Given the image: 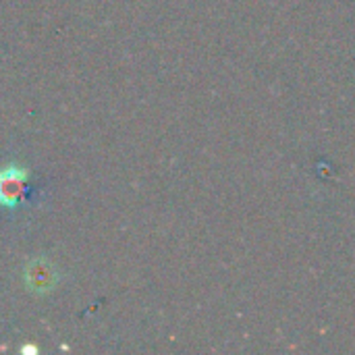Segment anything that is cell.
Returning <instances> with one entry per match:
<instances>
[{
  "mask_svg": "<svg viewBox=\"0 0 355 355\" xmlns=\"http://www.w3.org/2000/svg\"><path fill=\"white\" fill-rule=\"evenodd\" d=\"M27 279L33 291H46L54 285V272L44 262L31 264V272H27Z\"/></svg>",
  "mask_w": 355,
  "mask_h": 355,
  "instance_id": "cell-2",
  "label": "cell"
},
{
  "mask_svg": "<svg viewBox=\"0 0 355 355\" xmlns=\"http://www.w3.org/2000/svg\"><path fill=\"white\" fill-rule=\"evenodd\" d=\"M27 191V171L19 166H8L0 171V204L12 208L21 202Z\"/></svg>",
  "mask_w": 355,
  "mask_h": 355,
  "instance_id": "cell-1",
  "label": "cell"
}]
</instances>
